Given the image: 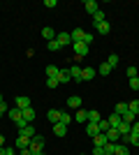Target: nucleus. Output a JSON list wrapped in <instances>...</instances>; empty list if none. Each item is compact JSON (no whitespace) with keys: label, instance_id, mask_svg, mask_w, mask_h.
<instances>
[{"label":"nucleus","instance_id":"f257e3e1","mask_svg":"<svg viewBox=\"0 0 139 155\" xmlns=\"http://www.w3.org/2000/svg\"><path fill=\"white\" fill-rule=\"evenodd\" d=\"M44 143H46V139L42 134H35L33 139H30V146H28V150L33 155H44Z\"/></svg>","mask_w":139,"mask_h":155},{"label":"nucleus","instance_id":"f03ea898","mask_svg":"<svg viewBox=\"0 0 139 155\" xmlns=\"http://www.w3.org/2000/svg\"><path fill=\"white\" fill-rule=\"evenodd\" d=\"M14 107L23 111V109H28V107H33V104H30V97H26V95H19L16 100H14Z\"/></svg>","mask_w":139,"mask_h":155},{"label":"nucleus","instance_id":"7ed1b4c3","mask_svg":"<svg viewBox=\"0 0 139 155\" xmlns=\"http://www.w3.org/2000/svg\"><path fill=\"white\" fill-rule=\"evenodd\" d=\"M104 134H107V139H109L111 143H118L121 141V134H118V130H116V127H109Z\"/></svg>","mask_w":139,"mask_h":155},{"label":"nucleus","instance_id":"20e7f679","mask_svg":"<svg viewBox=\"0 0 139 155\" xmlns=\"http://www.w3.org/2000/svg\"><path fill=\"white\" fill-rule=\"evenodd\" d=\"M123 141H125V146H139V134L137 132H130L127 137H123Z\"/></svg>","mask_w":139,"mask_h":155},{"label":"nucleus","instance_id":"39448f33","mask_svg":"<svg viewBox=\"0 0 139 155\" xmlns=\"http://www.w3.org/2000/svg\"><path fill=\"white\" fill-rule=\"evenodd\" d=\"M56 39L60 42V46H65V44L72 46V35H70V32H58V35H56Z\"/></svg>","mask_w":139,"mask_h":155},{"label":"nucleus","instance_id":"423d86ee","mask_svg":"<svg viewBox=\"0 0 139 155\" xmlns=\"http://www.w3.org/2000/svg\"><path fill=\"white\" fill-rule=\"evenodd\" d=\"M95 74H98V72L93 70V67H81V81H91Z\"/></svg>","mask_w":139,"mask_h":155},{"label":"nucleus","instance_id":"0eeeda50","mask_svg":"<svg viewBox=\"0 0 139 155\" xmlns=\"http://www.w3.org/2000/svg\"><path fill=\"white\" fill-rule=\"evenodd\" d=\"M7 116H9V118H12V120H14V123H19V120H21V118H23V111H21V109H16V107H12V109H9V111H7Z\"/></svg>","mask_w":139,"mask_h":155},{"label":"nucleus","instance_id":"6e6552de","mask_svg":"<svg viewBox=\"0 0 139 155\" xmlns=\"http://www.w3.org/2000/svg\"><path fill=\"white\" fill-rule=\"evenodd\" d=\"M46 118H49V123H51V125L60 123V111H58V109H49V114H46Z\"/></svg>","mask_w":139,"mask_h":155},{"label":"nucleus","instance_id":"1a4fd4ad","mask_svg":"<svg viewBox=\"0 0 139 155\" xmlns=\"http://www.w3.org/2000/svg\"><path fill=\"white\" fill-rule=\"evenodd\" d=\"M116 130H118L121 139H123V137H127V134H130V132H132V125H130V123H123V120H121V125H118V127H116Z\"/></svg>","mask_w":139,"mask_h":155},{"label":"nucleus","instance_id":"9d476101","mask_svg":"<svg viewBox=\"0 0 139 155\" xmlns=\"http://www.w3.org/2000/svg\"><path fill=\"white\" fill-rule=\"evenodd\" d=\"M42 37H44L46 42H51V39H56V30H53L51 26H44L42 28Z\"/></svg>","mask_w":139,"mask_h":155},{"label":"nucleus","instance_id":"9b49d317","mask_svg":"<svg viewBox=\"0 0 139 155\" xmlns=\"http://www.w3.org/2000/svg\"><path fill=\"white\" fill-rule=\"evenodd\" d=\"M67 107H70V109H81V97L79 95L67 97Z\"/></svg>","mask_w":139,"mask_h":155},{"label":"nucleus","instance_id":"f8f14e48","mask_svg":"<svg viewBox=\"0 0 139 155\" xmlns=\"http://www.w3.org/2000/svg\"><path fill=\"white\" fill-rule=\"evenodd\" d=\"M93 141H95V146H102V148H104L107 143H109V139H107V134H104V132H100V134H95V137H93Z\"/></svg>","mask_w":139,"mask_h":155},{"label":"nucleus","instance_id":"ddd939ff","mask_svg":"<svg viewBox=\"0 0 139 155\" xmlns=\"http://www.w3.org/2000/svg\"><path fill=\"white\" fill-rule=\"evenodd\" d=\"M70 81H72L70 70H60V72H58V84H70Z\"/></svg>","mask_w":139,"mask_h":155},{"label":"nucleus","instance_id":"4468645a","mask_svg":"<svg viewBox=\"0 0 139 155\" xmlns=\"http://www.w3.org/2000/svg\"><path fill=\"white\" fill-rule=\"evenodd\" d=\"M74 120H77V123H88V111H86V109H77Z\"/></svg>","mask_w":139,"mask_h":155},{"label":"nucleus","instance_id":"2eb2a0df","mask_svg":"<svg viewBox=\"0 0 139 155\" xmlns=\"http://www.w3.org/2000/svg\"><path fill=\"white\" fill-rule=\"evenodd\" d=\"M70 74H72V81L79 84L81 81V65H72V67H70Z\"/></svg>","mask_w":139,"mask_h":155},{"label":"nucleus","instance_id":"dca6fc26","mask_svg":"<svg viewBox=\"0 0 139 155\" xmlns=\"http://www.w3.org/2000/svg\"><path fill=\"white\" fill-rule=\"evenodd\" d=\"M84 7H86V12L91 14V16H93V14H95V12L100 9V5L95 2V0H86V2H84Z\"/></svg>","mask_w":139,"mask_h":155},{"label":"nucleus","instance_id":"f3484780","mask_svg":"<svg viewBox=\"0 0 139 155\" xmlns=\"http://www.w3.org/2000/svg\"><path fill=\"white\" fill-rule=\"evenodd\" d=\"M19 134H21V137H28V139H33V137H35V127H33V123L26 125V127H21V130H19Z\"/></svg>","mask_w":139,"mask_h":155},{"label":"nucleus","instance_id":"a211bd4d","mask_svg":"<svg viewBox=\"0 0 139 155\" xmlns=\"http://www.w3.org/2000/svg\"><path fill=\"white\" fill-rule=\"evenodd\" d=\"M35 116H37V114H35V109H33V107L23 109V120H26V123H33V120H35Z\"/></svg>","mask_w":139,"mask_h":155},{"label":"nucleus","instance_id":"6ab92c4d","mask_svg":"<svg viewBox=\"0 0 139 155\" xmlns=\"http://www.w3.org/2000/svg\"><path fill=\"white\" fill-rule=\"evenodd\" d=\"M107 120H109V127H118L123 118H121V114H116V111H114V114H111L109 118H107Z\"/></svg>","mask_w":139,"mask_h":155},{"label":"nucleus","instance_id":"aec40b11","mask_svg":"<svg viewBox=\"0 0 139 155\" xmlns=\"http://www.w3.org/2000/svg\"><path fill=\"white\" fill-rule=\"evenodd\" d=\"M28 146H30V139H28V137H16V148L19 150H23V148H28Z\"/></svg>","mask_w":139,"mask_h":155},{"label":"nucleus","instance_id":"412c9836","mask_svg":"<svg viewBox=\"0 0 139 155\" xmlns=\"http://www.w3.org/2000/svg\"><path fill=\"white\" fill-rule=\"evenodd\" d=\"M70 35H72V44H74V42H84V35H86V32L81 30V28H74Z\"/></svg>","mask_w":139,"mask_h":155},{"label":"nucleus","instance_id":"4be33fe9","mask_svg":"<svg viewBox=\"0 0 139 155\" xmlns=\"http://www.w3.org/2000/svg\"><path fill=\"white\" fill-rule=\"evenodd\" d=\"M95 30H98V35H107V32L111 30V26H109V21H102V23L95 26Z\"/></svg>","mask_w":139,"mask_h":155},{"label":"nucleus","instance_id":"5701e85b","mask_svg":"<svg viewBox=\"0 0 139 155\" xmlns=\"http://www.w3.org/2000/svg\"><path fill=\"white\" fill-rule=\"evenodd\" d=\"M102 21H107V16H104V12H102V7H100L98 12L93 14V26H98V23H102Z\"/></svg>","mask_w":139,"mask_h":155},{"label":"nucleus","instance_id":"b1692460","mask_svg":"<svg viewBox=\"0 0 139 155\" xmlns=\"http://www.w3.org/2000/svg\"><path fill=\"white\" fill-rule=\"evenodd\" d=\"M58 67L56 65H46V79H58Z\"/></svg>","mask_w":139,"mask_h":155},{"label":"nucleus","instance_id":"393cba45","mask_svg":"<svg viewBox=\"0 0 139 155\" xmlns=\"http://www.w3.org/2000/svg\"><path fill=\"white\" fill-rule=\"evenodd\" d=\"M86 134H88V137H95V134H100V127H98V123H86Z\"/></svg>","mask_w":139,"mask_h":155},{"label":"nucleus","instance_id":"a878e982","mask_svg":"<svg viewBox=\"0 0 139 155\" xmlns=\"http://www.w3.org/2000/svg\"><path fill=\"white\" fill-rule=\"evenodd\" d=\"M100 120H102L100 111H95V109H91V111H88V123H100Z\"/></svg>","mask_w":139,"mask_h":155},{"label":"nucleus","instance_id":"bb28decb","mask_svg":"<svg viewBox=\"0 0 139 155\" xmlns=\"http://www.w3.org/2000/svg\"><path fill=\"white\" fill-rule=\"evenodd\" d=\"M53 132H56L58 137H65V134H67V125H63V123H56V125H53Z\"/></svg>","mask_w":139,"mask_h":155},{"label":"nucleus","instance_id":"cd10ccee","mask_svg":"<svg viewBox=\"0 0 139 155\" xmlns=\"http://www.w3.org/2000/svg\"><path fill=\"white\" fill-rule=\"evenodd\" d=\"M121 118H123V123H130V125H132L134 120H137V116H134V114H132L130 109H127V111H125V114H123Z\"/></svg>","mask_w":139,"mask_h":155},{"label":"nucleus","instance_id":"c85d7f7f","mask_svg":"<svg viewBox=\"0 0 139 155\" xmlns=\"http://www.w3.org/2000/svg\"><path fill=\"white\" fill-rule=\"evenodd\" d=\"M114 155H130V148H127L125 143H116V153Z\"/></svg>","mask_w":139,"mask_h":155},{"label":"nucleus","instance_id":"c756f323","mask_svg":"<svg viewBox=\"0 0 139 155\" xmlns=\"http://www.w3.org/2000/svg\"><path fill=\"white\" fill-rule=\"evenodd\" d=\"M127 109L132 111L134 116H139V100H130V102H127Z\"/></svg>","mask_w":139,"mask_h":155},{"label":"nucleus","instance_id":"7c9ffc66","mask_svg":"<svg viewBox=\"0 0 139 155\" xmlns=\"http://www.w3.org/2000/svg\"><path fill=\"white\" fill-rule=\"evenodd\" d=\"M118 63H121V58H118V56H116V53H111V56L107 58V65H109L111 70H114V67H116V65H118Z\"/></svg>","mask_w":139,"mask_h":155},{"label":"nucleus","instance_id":"2f4dec72","mask_svg":"<svg viewBox=\"0 0 139 155\" xmlns=\"http://www.w3.org/2000/svg\"><path fill=\"white\" fill-rule=\"evenodd\" d=\"M70 120H74V116H70L67 111H60V123H63V125H70Z\"/></svg>","mask_w":139,"mask_h":155},{"label":"nucleus","instance_id":"473e14b6","mask_svg":"<svg viewBox=\"0 0 139 155\" xmlns=\"http://www.w3.org/2000/svg\"><path fill=\"white\" fill-rule=\"evenodd\" d=\"M46 49H49V51H58L60 42H58V39H51V42H46Z\"/></svg>","mask_w":139,"mask_h":155},{"label":"nucleus","instance_id":"72a5a7b5","mask_svg":"<svg viewBox=\"0 0 139 155\" xmlns=\"http://www.w3.org/2000/svg\"><path fill=\"white\" fill-rule=\"evenodd\" d=\"M114 111L123 116V114H125V111H127V102H118V104H116V109H114Z\"/></svg>","mask_w":139,"mask_h":155},{"label":"nucleus","instance_id":"f704fd0d","mask_svg":"<svg viewBox=\"0 0 139 155\" xmlns=\"http://www.w3.org/2000/svg\"><path fill=\"white\" fill-rule=\"evenodd\" d=\"M100 74H102V77H107V74H111V67H109V65H107V63H102V65H100Z\"/></svg>","mask_w":139,"mask_h":155},{"label":"nucleus","instance_id":"c9c22d12","mask_svg":"<svg viewBox=\"0 0 139 155\" xmlns=\"http://www.w3.org/2000/svg\"><path fill=\"white\" fill-rule=\"evenodd\" d=\"M127 77H130V79L139 77V70H137V67H132V65H130V67H127Z\"/></svg>","mask_w":139,"mask_h":155},{"label":"nucleus","instance_id":"e433bc0d","mask_svg":"<svg viewBox=\"0 0 139 155\" xmlns=\"http://www.w3.org/2000/svg\"><path fill=\"white\" fill-rule=\"evenodd\" d=\"M98 127H100V132H107V130H109V120H104V118H102V120L98 123Z\"/></svg>","mask_w":139,"mask_h":155},{"label":"nucleus","instance_id":"4c0bfd02","mask_svg":"<svg viewBox=\"0 0 139 155\" xmlns=\"http://www.w3.org/2000/svg\"><path fill=\"white\" fill-rule=\"evenodd\" d=\"M104 153L114 155V153H116V143H111V141H109V143H107V146H104Z\"/></svg>","mask_w":139,"mask_h":155},{"label":"nucleus","instance_id":"58836bf2","mask_svg":"<svg viewBox=\"0 0 139 155\" xmlns=\"http://www.w3.org/2000/svg\"><path fill=\"white\" fill-rule=\"evenodd\" d=\"M46 86H49V88H51V91H53V88H58V79H46Z\"/></svg>","mask_w":139,"mask_h":155},{"label":"nucleus","instance_id":"ea45409f","mask_svg":"<svg viewBox=\"0 0 139 155\" xmlns=\"http://www.w3.org/2000/svg\"><path fill=\"white\" fill-rule=\"evenodd\" d=\"M130 88H132V91H139V77L130 79Z\"/></svg>","mask_w":139,"mask_h":155},{"label":"nucleus","instance_id":"a19ab883","mask_svg":"<svg viewBox=\"0 0 139 155\" xmlns=\"http://www.w3.org/2000/svg\"><path fill=\"white\" fill-rule=\"evenodd\" d=\"M91 155H104V148H102V146H93V153Z\"/></svg>","mask_w":139,"mask_h":155},{"label":"nucleus","instance_id":"79ce46f5","mask_svg":"<svg viewBox=\"0 0 139 155\" xmlns=\"http://www.w3.org/2000/svg\"><path fill=\"white\" fill-rule=\"evenodd\" d=\"M91 42H93V35H91V32H86V35H84V44L91 46Z\"/></svg>","mask_w":139,"mask_h":155},{"label":"nucleus","instance_id":"37998d69","mask_svg":"<svg viewBox=\"0 0 139 155\" xmlns=\"http://www.w3.org/2000/svg\"><path fill=\"white\" fill-rule=\"evenodd\" d=\"M0 111H2V114H7V111H9V104H7V102H0Z\"/></svg>","mask_w":139,"mask_h":155},{"label":"nucleus","instance_id":"c03bdc74","mask_svg":"<svg viewBox=\"0 0 139 155\" xmlns=\"http://www.w3.org/2000/svg\"><path fill=\"white\" fill-rule=\"evenodd\" d=\"M56 5H58L56 0H44V7H56Z\"/></svg>","mask_w":139,"mask_h":155},{"label":"nucleus","instance_id":"a18cd8bd","mask_svg":"<svg viewBox=\"0 0 139 155\" xmlns=\"http://www.w3.org/2000/svg\"><path fill=\"white\" fill-rule=\"evenodd\" d=\"M132 132H137V134H139V120H134V123H132Z\"/></svg>","mask_w":139,"mask_h":155},{"label":"nucleus","instance_id":"49530a36","mask_svg":"<svg viewBox=\"0 0 139 155\" xmlns=\"http://www.w3.org/2000/svg\"><path fill=\"white\" fill-rule=\"evenodd\" d=\"M5 155H16V153H14V148H7L5 146Z\"/></svg>","mask_w":139,"mask_h":155},{"label":"nucleus","instance_id":"de8ad7c7","mask_svg":"<svg viewBox=\"0 0 139 155\" xmlns=\"http://www.w3.org/2000/svg\"><path fill=\"white\" fill-rule=\"evenodd\" d=\"M0 148H5V137L0 134Z\"/></svg>","mask_w":139,"mask_h":155},{"label":"nucleus","instance_id":"09e8293b","mask_svg":"<svg viewBox=\"0 0 139 155\" xmlns=\"http://www.w3.org/2000/svg\"><path fill=\"white\" fill-rule=\"evenodd\" d=\"M19 155H33V153H30V150H28V148H23V150H21Z\"/></svg>","mask_w":139,"mask_h":155},{"label":"nucleus","instance_id":"8fccbe9b","mask_svg":"<svg viewBox=\"0 0 139 155\" xmlns=\"http://www.w3.org/2000/svg\"><path fill=\"white\" fill-rule=\"evenodd\" d=\"M0 155H5V148H0Z\"/></svg>","mask_w":139,"mask_h":155},{"label":"nucleus","instance_id":"3c124183","mask_svg":"<svg viewBox=\"0 0 139 155\" xmlns=\"http://www.w3.org/2000/svg\"><path fill=\"white\" fill-rule=\"evenodd\" d=\"M0 102H5V100H2V93H0Z\"/></svg>","mask_w":139,"mask_h":155},{"label":"nucleus","instance_id":"603ef678","mask_svg":"<svg viewBox=\"0 0 139 155\" xmlns=\"http://www.w3.org/2000/svg\"><path fill=\"white\" fill-rule=\"evenodd\" d=\"M2 116H5V114H2V111H0V118H2Z\"/></svg>","mask_w":139,"mask_h":155},{"label":"nucleus","instance_id":"864d4df0","mask_svg":"<svg viewBox=\"0 0 139 155\" xmlns=\"http://www.w3.org/2000/svg\"><path fill=\"white\" fill-rule=\"evenodd\" d=\"M104 155H109V153H104Z\"/></svg>","mask_w":139,"mask_h":155},{"label":"nucleus","instance_id":"5fc2aeb1","mask_svg":"<svg viewBox=\"0 0 139 155\" xmlns=\"http://www.w3.org/2000/svg\"><path fill=\"white\" fill-rule=\"evenodd\" d=\"M81 155H84V153H81Z\"/></svg>","mask_w":139,"mask_h":155}]
</instances>
